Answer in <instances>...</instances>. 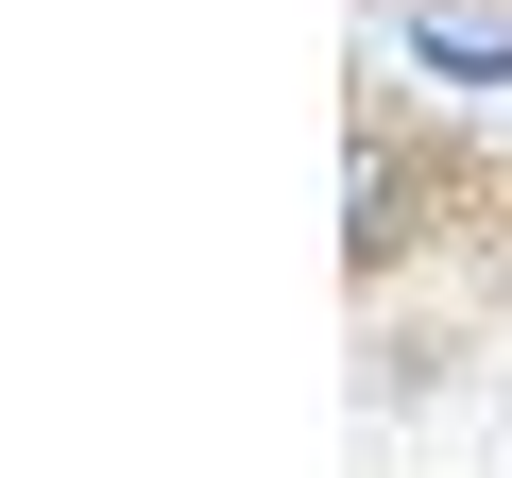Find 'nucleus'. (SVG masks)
Instances as JSON below:
<instances>
[{"instance_id": "obj_1", "label": "nucleus", "mask_w": 512, "mask_h": 478, "mask_svg": "<svg viewBox=\"0 0 512 478\" xmlns=\"http://www.w3.org/2000/svg\"><path fill=\"white\" fill-rule=\"evenodd\" d=\"M393 222H410V188H393V137H359V154H342V239H359V257H393Z\"/></svg>"}]
</instances>
